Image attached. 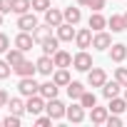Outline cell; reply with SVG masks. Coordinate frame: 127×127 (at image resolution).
Listing matches in <instances>:
<instances>
[{
  "label": "cell",
  "instance_id": "cell-1",
  "mask_svg": "<svg viewBox=\"0 0 127 127\" xmlns=\"http://www.w3.org/2000/svg\"><path fill=\"white\" fill-rule=\"evenodd\" d=\"M72 67L77 70V72H87V70H92L95 65H92V55L87 52V50H80L75 57H72Z\"/></svg>",
  "mask_w": 127,
  "mask_h": 127
},
{
  "label": "cell",
  "instance_id": "cell-2",
  "mask_svg": "<svg viewBox=\"0 0 127 127\" xmlns=\"http://www.w3.org/2000/svg\"><path fill=\"white\" fill-rule=\"evenodd\" d=\"M45 105H47V100H45L40 92H37V95H30V97H28V102H25V112L35 117V115H40V112L45 110Z\"/></svg>",
  "mask_w": 127,
  "mask_h": 127
},
{
  "label": "cell",
  "instance_id": "cell-3",
  "mask_svg": "<svg viewBox=\"0 0 127 127\" xmlns=\"http://www.w3.org/2000/svg\"><path fill=\"white\" fill-rule=\"evenodd\" d=\"M45 112H47L52 120H62V117L67 115V107L62 105L57 97H52V100H47V105H45Z\"/></svg>",
  "mask_w": 127,
  "mask_h": 127
},
{
  "label": "cell",
  "instance_id": "cell-4",
  "mask_svg": "<svg viewBox=\"0 0 127 127\" xmlns=\"http://www.w3.org/2000/svg\"><path fill=\"white\" fill-rule=\"evenodd\" d=\"M18 90H20L23 97H30V95H37V92H40V85L35 82V77H20Z\"/></svg>",
  "mask_w": 127,
  "mask_h": 127
},
{
  "label": "cell",
  "instance_id": "cell-5",
  "mask_svg": "<svg viewBox=\"0 0 127 127\" xmlns=\"http://www.w3.org/2000/svg\"><path fill=\"white\" fill-rule=\"evenodd\" d=\"M105 82H107V72H105L102 67L87 70V85H90V87H102Z\"/></svg>",
  "mask_w": 127,
  "mask_h": 127
},
{
  "label": "cell",
  "instance_id": "cell-6",
  "mask_svg": "<svg viewBox=\"0 0 127 127\" xmlns=\"http://www.w3.org/2000/svg\"><path fill=\"white\" fill-rule=\"evenodd\" d=\"M92 47H95V50H110V47H112V37H110V32L97 30V32L92 35Z\"/></svg>",
  "mask_w": 127,
  "mask_h": 127
},
{
  "label": "cell",
  "instance_id": "cell-7",
  "mask_svg": "<svg viewBox=\"0 0 127 127\" xmlns=\"http://www.w3.org/2000/svg\"><path fill=\"white\" fill-rule=\"evenodd\" d=\"M55 30H57L60 42H72V40H75V35H77V30H75V25H72V23H62V25H57Z\"/></svg>",
  "mask_w": 127,
  "mask_h": 127
},
{
  "label": "cell",
  "instance_id": "cell-8",
  "mask_svg": "<svg viewBox=\"0 0 127 127\" xmlns=\"http://www.w3.org/2000/svg\"><path fill=\"white\" fill-rule=\"evenodd\" d=\"M75 45H77L80 50L92 47V30H90V28H80L77 35H75Z\"/></svg>",
  "mask_w": 127,
  "mask_h": 127
},
{
  "label": "cell",
  "instance_id": "cell-9",
  "mask_svg": "<svg viewBox=\"0 0 127 127\" xmlns=\"http://www.w3.org/2000/svg\"><path fill=\"white\" fill-rule=\"evenodd\" d=\"M18 28L25 30V32H32L37 28V18L32 13H23V15H18Z\"/></svg>",
  "mask_w": 127,
  "mask_h": 127
},
{
  "label": "cell",
  "instance_id": "cell-10",
  "mask_svg": "<svg viewBox=\"0 0 127 127\" xmlns=\"http://www.w3.org/2000/svg\"><path fill=\"white\" fill-rule=\"evenodd\" d=\"M32 45H35V37H32V32H25V30H20L18 35H15V47H20V50H32Z\"/></svg>",
  "mask_w": 127,
  "mask_h": 127
},
{
  "label": "cell",
  "instance_id": "cell-11",
  "mask_svg": "<svg viewBox=\"0 0 127 127\" xmlns=\"http://www.w3.org/2000/svg\"><path fill=\"white\" fill-rule=\"evenodd\" d=\"M37 72L40 75H52L55 72V60H52V55H42V57H37Z\"/></svg>",
  "mask_w": 127,
  "mask_h": 127
},
{
  "label": "cell",
  "instance_id": "cell-12",
  "mask_svg": "<svg viewBox=\"0 0 127 127\" xmlns=\"http://www.w3.org/2000/svg\"><path fill=\"white\" fill-rule=\"evenodd\" d=\"M45 23L52 25V28H57V25L65 23V13L57 10V8H47V10H45Z\"/></svg>",
  "mask_w": 127,
  "mask_h": 127
},
{
  "label": "cell",
  "instance_id": "cell-13",
  "mask_svg": "<svg viewBox=\"0 0 127 127\" xmlns=\"http://www.w3.org/2000/svg\"><path fill=\"white\" fill-rule=\"evenodd\" d=\"M107 117H110V107H92L90 110V122L92 125H105L107 122Z\"/></svg>",
  "mask_w": 127,
  "mask_h": 127
},
{
  "label": "cell",
  "instance_id": "cell-14",
  "mask_svg": "<svg viewBox=\"0 0 127 127\" xmlns=\"http://www.w3.org/2000/svg\"><path fill=\"white\" fill-rule=\"evenodd\" d=\"M13 72H18L20 77H32V75L37 72V65H35V62H30V60H23L20 65L13 67Z\"/></svg>",
  "mask_w": 127,
  "mask_h": 127
},
{
  "label": "cell",
  "instance_id": "cell-15",
  "mask_svg": "<svg viewBox=\"0 0 127 127\" xmlns=\"http://www.w3.org/2000/svg\"><path fill=\"white\" fill-rule=\"evenodd\" d=\"M40 47H42V55H55L60 50V37L57 35H50V37H45L40 42Z\"/></svg>",
  "mask_w": 127,
  "mask_h": 127
},
{
  "label": "cell",
  "instance_id": "cell-16",
  "mask_svg": "<svg viewBox=\"0 0 127 127\" xmlns=\"http://www.w3.org/2000/svg\"><path fill=\"white\" fill-rule=\"evenodd\" d=\"M70 122H75V125H80V122H85V107L82 105H70L67 107V115H65Z\"/></svg>",
  "mask_w": 127,
  "mask_h": 127
},
{
  "label": "cell",
  "instance_id": "cell-17",
  "mask_svg": "<svg viewBox=\"0 0 127 127\" xmlns=\"http://www.w3.org/2000/svg\"><path fill=\"white\" fill-rule=\"evenodd\" d=\"M110 57H112V62H125L127 60V45L125 42H115L110 47Z\"/></svg>",
  "mask_w": 127,
  "mask_h": 127
},
{
  "label": "cell",
  "instance_id": "cell-18",
  "mask_svg": "<svg viewBox=\"0 0 127 127\" xmlns=\"http://www.w3.org/2000/svg\"><path fill=\"white\" fill-rule=\"evenodd\" d=\"M52 80H55V85H60V87H67L72 80H70V72H67V67H55V72H52Z\"/></svg>",
  "mask_w": 127,
  "mask_h": 127
},
{
  "label": "cell",
  "instance_id": "cell-19",
  "mask_svg": "<svg viewBox=\"0 0 127 127\" xmlns=\"http://www.w3.org/2000/svg\"><path fill=\"white\" fill-rule=\"evenodd\" d=\"M52 60H55V67H70L72 65V55L67 50H57L52 55Z\"/></svg>",
  "mask_w": 127,
  "mask_h": 127
},
{
  "label": "cell",
  "instance_id": "cell-20",
  "mask_svg": "<svg viewBox=\"0 0 127 127\" xmlns=\"http://www.w3.org/2000/svg\"><path fill=\"white\" fill-rule=\"evenodd\" d=\"M57 92H60V85H55V80H50V82H42V85H40V95H42L45 100L57 97Z\"/></svg>",
  "mask_w": 127,
  "mask_h": 127
},
{
  "label": "cell",
  "instance_id": "cell-21",
  "mask_svg": "<svg viewBox=\"0 0 127 127\" xmlns=\"http://www.w3.org/2000/svg\"><path fill=\"white\" fill-rule=\"evenodd\" d=\"M5 60L15 67V65H20V62L25 60V50H20V47H10V50L5 52Z\"/></svg>",
  "mask_w": 127,
  "mask_h": 127
},
{
  "label": "cell",
  "instance_id": "cell-22",
  "mask_svg": "<svg viewBox=\"0 0 127 127\" xmlns=\"http://www.w3.org/2000/svg\"><path fill=\"white\" fill-rule=\"evenodd\" d=\"M120 90H122V85H120L117 80H112V82L107 80V82L102 85V95H105L107 100H112V97H117V95H120Z\"/></svg>",
  "mask_w": 127,
  "mask_h": 127
},
{
  "label": "cell",
  "instance_id": "cell-23",
  "mask_svg": "<svg viewBox=\"0 0 127 127\" xmlns=\"http://www.w3.org/2000/svg\"><path fill=\"white\" fill-rule=\"evenodd\" d=\"M50 35H52V25H47V23H45V25H37V28L32 30V37H35L37 45H40L45 37H50Z\"/></svg>",
  "mask_w": 127,
  "mask_h": 127
},
{
  "label": "cell",
  "instance_id": "cell-24",
  "mask_svg": "<svg viewBox=\"0 0 127 127\" xmlns=\"http://www.w3.org/2000/svg\"><path fill=\"white\" fill-rule=\"evenodd\" d=\"M107 28V18H102V13H92L90 15V30H105Z\"/></svg>",
  "mask_w": 127,
  "mask_h": 127
},
{
  "label": "cell",
  "instance_id": "cell-25",
  "mask_svg": "<svg viewBox=\"0 0 127 127\" xmlns=\"http://www.w3.org/2000/svg\"><path fill=\"white\" fill-rule=\"evenodd\" d=\"M62 13H65V23H72V25H77L80 20H82V13H80V8H65V10H62Z\"/></svg>",
  "mask_w": 127,
  "mask_h": 127
},
{
  "label": "cell",
  "instance_id": "cell-26",
  "mask_svg": "<svg viewBox=\"0 0 127 127\" xmlns=\"http://www.w3.org/2000/svg\"><path fill=\"white\" fill-rule=\"evenodd\" d=\"M82 92H85V85H82V82L72 80V82L67 85V95H70V100H80V97H82Z\"/></svg>",
  "mask_w": 127,
  "mask_h": 127
},
{
  "label": "cell",
  "instance_id": "cell-27",
  "mask_svg": "<svg viewBox=\"0 0 127 127\" xmlns=\"http://www.w3.org/2000/svg\"><path fill=\"white\" fill-rule=\"evenodd\" d=\"M125 110H127V100H125V97H120V95H117V97H112V100H110V112L122 115Z\"/></svg>",
  "mask_w": 127,
  "mask_h": 127
},
{
  "label": "cell",
  "instance_id": "cell-28",
  "mask_svg": "<svg viewBox=\"0 0 127 127\" xmlns=\"http://www.w3.org/2000/svg\"><path fill=\"white\" fill-rule=\"evenodd\" d=\"M32 10V0H13V13L15 15H23V13H30Z\"/></svg>",
  "mask_w": 127,
  "mask_h": 127
},
{
  "label": "cell",
  "instance_id": "cell-29",
  "mask_svg": "<svg viewBox=\"0 0 127 127\" xmlns=\"http://www.w3.org/2000/svg\"><path fill=\"white\" fill-rule=\"evenodd\" d=\"M80 105H82L85 110H92V107L97 105V95H95V92H87V90H85V92H82V97H80Z\"/></svg>",
  "mask_w": 127,
  "mask_h": 127
},
{
  "label": "cell",
  "instance_id": "cell-30",
  "mask_svg": "<svg viewBox=\"0 0 127 127\" xmlns=\"http://www.w3.org/2000/svg\"><path fill=\"white\" fill-rule=\"evenodd\" d=\"M8 110H10L13 115H20V117H23V112H25V102H23L20 97H10V102H8Z\"/></svg>",
  "mask_w": 127,
  "mask_h": 127
},
{
  "label": "cell",
  "instance_id": "cell-31",
  "mask_svg": "<svg viewBox=\"0 0 127 127\" xmlns=\"http://www.w3.org/2000/svg\"><path fill=\"white\" fill-rule=\"evenodd\" d=\"M107 25L112 28V32H122L125 30V18L122 15H112V18H107Z\"/></svg>",
  "mask_w": 127,
  "mask_h": 127
},
{
  "label": "cell",
  "instance_id": "cell-32",
  "mask_svg": "<svg viewBox=\"0 0 127 127\" xmlns=\"http://www.w3.org/2000/svg\"><path fill=\"white\" fill-rule=\"evenodd\" d=\"M47 8H52L50 0H32V13H45Z\"/></svg>",
  "mask_w": 127,
  "mask_h": 127
},
{
  "label": "cell",
  "instance_id": "cell-33",
  "mask_svg": "<svg viewBox=\"0 0 127 127\" xmlns=\"http://www.w3.org/2000/svg\"><path fill=\"white\" fill-rule=\"evenodd\" d=\"M10 67H13V65H10L8 60H0V80H8V77H10V72H13Z\"/></svg>",
  "mask_w": 127,
  "mask_h": 127
},
{
  "label": "cell",
  "instance_id": "cell-34",
  "mask_svg": "<svg viewBox=\"0 0 127 127\" xmlns=\"http://www.w3.org/2000/svg\"><path fill=\"white\" fill-rule=\"evenodd\" d=\"M3 127H20V115H8L5 120H3Z\"/></svg>",
  "mask_w": 127,
  "mask_h": 127
},
{
  "label": "cell",
  "instance_id": "cell-35",
  "mask_svg": "<svg viewBox=\"0 0 127 127\" xmlns=\"http://www.w3.org/2000/svg\"><path fill=\"white\" fill-rule=\"evenodd\" d=\"M115 80H117L122 87H127V67H117V70H115Z\"/></svg>",
  "mask_w": 127,
  "mask_h": 127
},
{
  "label": "cell",
  "instance_id": "cell-36",
  "mask_svg": "<svg viewBox=\"0 0 127 127\" xmlns=\"http://www.w3.org/2000/svg\"><path fill=\"white\" fill-rule=\"evenodd\" d=\"M55 120L50 117V115H35V125L37 127H47V125H52Z\"/></svg>",
  "mask_w": 127,
  "mask_h": 127
},
{
  "label": "cell",
  "instance_id": "cell-37",
  "mask_svg": "<svg viewBox=\"0 0 127 127\" xmlns=\"http://www.w3.org/2000/svg\"><path fill=\"white\" fill-rule=\"evenodd\" d=\"M105 3H107V0H90V3H87V8H90L92 13H102Z\"/></svg>",
  "mask_w": 127,
  "mask_h": 127
},
{
  "label": "cell",
  "instance_id": "cell-38",
  "mask_svg": "<svg viewBox=\"0 0 127 127\" xmlns=\"http://www.w3.org/2000/svg\"><path fill=\"white\" fill-rule=\"evenodd\" d=\"M105 125H110V127H122V117L120 115H115V112H110V117H107V122Z\"/></svg>",
  "mask_w": 127,
  "mask_h": 127
},
{
  "label": "cell",
  "instance_id": "cell-39",
  "mask_svg": "<svg viewBox=\"0 0 127 127\" xmlns=\"http://www.w3.org/2000/svg\"><path fill=\"white\" fill-rule=\"evenodd\" d=\"M10 50V37L5 32H0V52H8Z\"/></svg>",
  "mask_w": 127,
  "mask_h": 127
},
{
  "label": "cell",
  "instance_id": "cell-40",
  "mask_svg": "<svg viewBox=\"0 0 127 127\" xmlns=\"http://www.w3.org/2000/svg\"><path fill=\"white\" fill-rule=\"evenodd\" d=\"M0 13H13V0H0Z\"/></svg>",
  "mask_w": 127,
  "mask_h": 127
},
{
  "label": "cell",
  "instance_id": "cell-41",
  "mask_svg": "<svg viewBox=\"0 0 127 127\" xmlns=\"http://www.w3.org/2000/svg\"><path fill=\"white\" fill-rule=\"evenodd\" d=\"M8 102H10V95H8L5 90H0V105H3V107H8Z\"/></svg>",
  "mask_w": 127,
  "mask_h": 127
},
{
  "label": "cell",
  "instance_id": "cell-42",
  "mask_svg": "<svg viewBox=\"0 0 127 127\" xmlns=\"http://www.w3.org/2000/svg\"><path fill=\"white\" fill-rule=\"evenodd\" d=\"M87 3H90V0H77V5H85V8H87Z\"/></svg>",
  "mask_w": 127,
  "mask_h": 127
},
{
  "label": "cell",
  "instance_id": "cell-43",
  "mask_svg": "<svg viewBox=\"0 0 127 127\" xmlns=\"http://www.w3.org/2000/svg\"><path fill=\"white\" fill-rule=\"evenodd\" d=\"M122 18H125V30H127V13H125V15H122Z\"/></svg>",
  "mask_w": 127,
  "mask_h": 127
},
{
  "label": "cell",
  "instance_id": "cell-44",
  "mask_svg": "<svg viewBox=\"0 0 127 127\" xmlns=\"http://www.w3.org/2000/svg\"><path fill=\"white\" fill-rule=\"evenodd\" d=\"M0 28H3V13H0Z\"/></svg>",
  "mask_w": 127,
  "mask_h": 127
},
{
  "label": "cell",
  "instance_id": "cell-45",
  "mask_svg": "<svg viewBox=\"0 0 127 127\" xmlns=\"http://www.w3.org/2000/svg\"><path fill=\"white\" fill-rule=\"evenodd\" d=\"M125 100H127V87H125Z\"/></svg>",
  "mask_w": 127,
  "mask_h": 127
},
{
  "label": "cell",
  "instance_id": "cell-46",
  "mask_svg": "<svg viewBox=\"0 0 127 127\" xmlns=\"http://www.w3.org/2000/svg\"><path fill=\"white\" fill-rule=\"evenodd\" d=\"M0 125H3V120H0Z\"/></svg>",
  "mask_w": 127,
  "mask_h": 127
},
{
  "label": "cell",
  "instance_id": "cell-47",
  "mask_svg": "<svg viewBox=\"0 0 127 127\" xmlns=\"http://www.w3.org/2000/svg\"><path fill=\"white\" fill-rule=\"evenodd\" d=\"M0 107H3V105H0Z\"/></svg>",
  "mask_w": 127,
  "mask_h": 127
}]
</instances>
